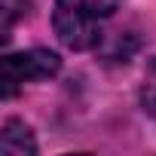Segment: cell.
<instances>
[{"label": "cell", "mask_w": 156, "mask_h": 156, "mask_svg": "<svg viewBox=\"0 0 156 156\" xmlns=\"http://www.w3.org/2000/svg\"><path fill=\"white\" fill-rule=\"evenodd\" d=\"M119 0H55L52 28L67 49H92L101 40V22L110 19Z\"/></svg>", "instance_id": "6da1fadb"}, {"label": "cell", "mask_w": 156, "mask_h": 156, "mask_svg": "<svg viewBox=\"0 0 156 156\" xmlns=\"http://www.w3.org/2000/svg\"><path fill=\"white\" fill-rule=\"evenodd\" d=\"M58 67H61V58L49 49H28V52L3 55V61H0L3 95H12L28 80H46V76L58 73Z\"/></svg>", "instance_id": "7a4b0ae2"}, {"label": "cell", "mask_w": 156, "mask_h": 156, "mask_svg": "<svg viewBox=\"0 0 156 156\" xmlns=\"http://www.w3.org/2000/svg\"><path fill=\"white\" fill-rule=\"evenodd\" d=\"M0 153L3 156H34L37 153L34 135L22 119H6L3 132H0Z\"/></svg>", "instance_id": "3957f363"}, {"label": "cell", "mask_w": 156, "mask_h": 156, "mask_svg": "<svg viewBox=\"0 0 156 156\" xmlns=\"http://www.w3.org/2000/svg\"><path fill=\"white\" fill-rule=\"evenodd\" d=\"M141 104H144V110L156 119V70L147 76V83L141 86Z\"/></svg>", "instance_id": "277c9868"}]
</instances>
